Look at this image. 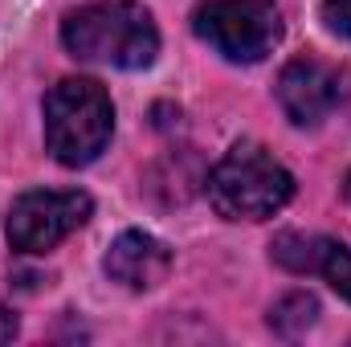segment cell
<instances>
[{
	"mask_svg": "<svg viewBox=\"0 0 351 347\" xmlns=\"http://www.w3.org/2000/svg\"><path fill=\"white\" fill-rule=\"evenodd\" d=\"M319 274L343 294L351 302V246H339L327 237V250H323V261H319Z\"/></svg>",
	"mask_w": 351,
	"mask_h": 347,
	"instance_id": "obj_10",
	"label": "cell"
},
{
	"mask_svg": "<svg viewBox=\"0 0 351 347\" xmlns=\"http://www.w3.org/2000/svg\"><path fill=\"white\" fill-rule=\"evenodd\" d=\"M62 41L74 58L114 70H143L160 53L156 21L139 0H90L66 12Z\"/></svg>",
	"mask_w": 351,
	"mask_h": 347,
	"instance_id": "obj_1",
	"label": "cell"
},
{
	"mask_svg": "<svg viewBox=\"0 0 351 347\" xmlns=\"http://www.w3.org/2000/svg\"><path fill=\"white\" fill-rule=\"evenodd\" d=\"M94 213V200L78 188L62 192H25L8 213V246L16 254H49Z\"/></svg>",
	"mask_w": 351,
	"mask_h": 347,
	"instance_id": "obj_5",
	"label": "cell"
},
{
	"mask_svg": "<svg viewBox=\"0 0 351 347\" xmlns=\"http://www.w3.org/2000/svg\"><path fill=\"white\" fill-rule=\"evenodd\" d=\"M294 196V176L262 143H233L208 172V200L225 221H265Z\"/></svg>",
	"mask_w": 351,
	"mask_h": 347,
	"instance_id": "obj_2",
	"label": "cell"
},
{
	"mask_svg": "<svg viewBox=\"0 0 351 347\" xmlns=\"http://www.w3.org/2000/svg\"><path fill=\"white\" fill-rule=\"evenodd\" d=\"M315 319H319V298L306 294V290H294V294L278 298L274 311H269V327H274L278 335H286V339H294V335H302L306 327H315Z\"/></svg>",
	"mask_w": 351,
	"mask_h": 347,
	"instance_id": "obj_8",
	"label": "cell"
},
{
	"mask_svg": "<svg viewBox=\"0 0 351 347\" xmlns=\"http://www.w3.org/2000/svg\"><path fill=\"white\" fill-rule=\"evenodd\" d=\"M348 200H351V172H348Z\"/></svg>",
	"mask_w": 351,
	"mask_h": 347,
	"instance_id": "obj_13",
	"label": "cell"
},
{
	"mask_svg": "<svg viewBox=\"0 0 351 347\" xmlns=\"http://www.w3.org/2000/svg\"><path fill=\"white\" fill-rule=\"evenodd\" d=\"M327 250V237H306V233H282L274 241V261L286 265L290 274H319V261Z\"/></svg>",
	"mask_w": 351,
	"mask_h": 347,
	"instance_id": "obj_9",
	"label": "cell"
},
{
	"mask_svg": "<svg viewBox=\"0 0 351 347\" xmlns=\"http://www.w3.org/2000/svg\"><path fill=\"white\" fill-rule=\"evenodd\" d=\"M12 335H16V315H12V311H4V307H0V344H8V339H12Z\"/></svg>",
	"mask_w": 351,
	"mask_h": 347,
	"instance_id": "obj_12",
	"label": "cell"
},
{
	"mask_svg": "<svg viewBox=\"0 0 351 347\" xmlns=\"http://www.w3.org/2000/svg\"><path fill=\"white\" fill-rule=\"evenodd\" d=\"M114 131L110 94L90 78H62L45 94V147L66 168H86Z\"/></svg>",
	"mask_w": 351,
	"mask_h": 347,
	"instance_id": "obj_3",
	"label": "cell"
},
{
	"mask_svg": "<svg viewBox=\"0 0 351 347\" xmlns=\"http://www.w3.org/2000/svg\"><path fill=\"white\" fill-rule=\"evenodd\" d=\"M323 21L331 33L351 37V0H323Z\"/></svg>",
	"mask_w": 351,
	"mask_h": 347,
	"instance_id": "obj_11",
	"label": "cell"
},
{
	"mask_svg": "<svg viewBox=\"0 0 351 347\" xmlns=\"http://www.w3.org/2000/svg\"><path fill=\"white\" fill-rule=\"evenodd\" d=\"M168 270H172V250L139 229L119 233L114 246L106 250V274L127 290H152L168 278Z\"/></svg>",
	"mask_w": 351,
	"mask_h": 347,
	"instance_id": "obj_7",
	"label": "cell"
},
{
	"mask_svg": "<svg viewBox=\"0 0 351 347\" xmlns=\"http://www.w3.org/2000/svg\"><path fill=\"white\" fill-rule=\"evenodd\" d=\"M192 29L221 58L254 66L282 41V16L269 0H208L196 8Z\"/></svg>",
	"mask_w": 351,
	"mask_h": 347,
	"instance_id": "obj_4",
	"label": "cell"
},
{
	"mask_svg": "<svg viewBox=\"0 0 351 347\" xmlns=\"http://www.w3.org/2000/svg\"><path fill=\"white\" fill-rule=\"evenodd\" d=\"M343 82H348L343 70H335L319 58H294L278 78V102L290 123L315 127L343 102V94H348Z\"/></svg>",
	"mask_w": 351,
	"mask_h": 347,
	"instance_id": "obj_6",
	"label": "cell"
}]
</instances>
